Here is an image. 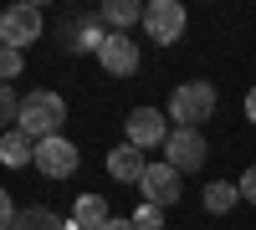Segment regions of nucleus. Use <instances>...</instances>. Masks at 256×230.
<instances>
[{
  "label": "nucleus",
  "mask_w": 256,
  "mask_h": 230,
  "mask_svg": "<svg viewBox=\"0 0 256 230\" xmlns=\"http://www.w3.org/2000/svg\"><path fill=\"white\" fill-rule=\"evenodd\" d=\"M41 26H46V20H41V5H10L6 15H0V41L16 46V51H26L41 36Z\"/></svg>",
  "instance_id": "nucleus-5"
},
{
  "label": "nucleus",
  "mask_w": 256,
  "mask_h": 230,
  "mask_svg": "<svg viewBox=\"0 0 256 230\" xmlns=\"http://www.w3.org/2000/svg\"><path fill=\"white\" fill-rule=\"evenodd\" d=\"M10 230H72V220H62L56 210H46V205H26Z\"/></svg>",
  "instance_id": "nucleus-13"
},
{
  "label": "nucleus",
  "mask_w": 256,
  "mask_h": 230,
  "mask_svg": "<svg viewBox=\"0 0 256 230\" xmlns=\"http://www.w3.org/2000/svg\"><path fill=\"white\" fill-rule=\"evenodd\" d=\"M180 190H184V179H180L174 164H148L144 169V200L148 205L169 210V205H180Z\"/></svg>",
  "instance_id": "nucleus-7"
},
{
  "label": "nucleus",
  "mask_w": 256,
  "mask_h": 230,
  "mask_svg": "<svg viewBox=\"0 0 256 230\" xmlns=\"http://www.w3.org/2000/svg\"><path fill=\"white\" fill-rule=\"evenodd\" d=\"M67 46H72V51H98V46H102V31L92 26L88 15H72V20H67Z\"/></svg>",
  "instance_id": "nucleus-14"
},
{
  "label": "nucleus",
  "mask_w": 256,
  "mask_h": 230,
  "mask_svg": "<svg viewBox=\"0 0 256 230\" xmlns=\"http://www.w3.org/2000/svg\"><path fill=\"white\" fill-rule=\"evenodd\" d=\"M20 67H26V51H16V46H6V41H0V82L20 77Z\"/></svg>",
  "instance_id": "nucleus-17"
},
{
  "label": "nucleus",
  "mask_w": 256,
  "mask_h": 230,
  "mask_svg": "<svg viewBox=\"0 0 256 230\" xmlns=\"http://www.w3.org/2000/svg\"><path fill=\"white\" fill-rule=\"evenodd\" d=\"M16 118H20V97L10 92V82H0V128L16 123Z\"/></svg>",
  "instance_id": "nucleus-19"
},
{
  "label": "nucleus",
  "mask_w": 256,
  "mask_h": 230,
  "mask_svg": "<svg viewBox=\"0 0 256 230\" xmlns=\"http://www.w3.org/2000/svg\"><path fill=\"white\" fill-rule=\"evenodd\" d=\"M102 230H138V225H134V220H108Z\"/></svg>",
  "instance_id": "nucleus-23"
},
{
  "label": "nucleus",
  "mask_w": 256,
  "mask_h": 230,
  "mask_svg": "<svg viewBox=\"0 0 256 230\" xmlns=\"http://www.w3.org/2000/svg\"><path fill=\"white\" fill-rule=\"evenodd\" d=\"M144 169H148V159H144V149H134V143H118L108 154V174L123 179V184H144Z\"/></svg>",
  "instance_id": "nucleus-10"
},
{
  "label": "nucleus",
  "mask_w": 256,
  "mask_h": 230,
  "mask_svg": "<svg viewBox=\"0 0 256 230\" xmlns=\"http://www.w3.org/2000/svg\"><path fill=\"white\" fill-rule=\"evenodd\" d=\"M16 215H20V210H16V200L0 190V230H10V225H16Z\"/></svg>",
  "instance_id": "nucleus-20"
},
{
  "label": "nucleus",
  "mask_w": 256,
  "mask_h": 230,
  "mask_svg": "<svg viewBox=\"0 0 256 230\" xmlns=\"http://www.w3.org/2000/svg\"><path fill=\"white\" fill-rule=\"evenodd\" d=\"M36 169L46 174V179H72V174H77V149H72L62 133H56V138H41V143H36Z\"/></svg>",
  "instance_id": "nucleus-8"
},
{
  "label": "nucleus",
  "mask_w": 256,
  "mask_h": 230,
  "mask_svg": "<svg viewBox=\"0 0 256 230\" xmlns=\"http://www.w3.org/2000/svg\"><path fill=\"white\" fill-rule=\"evenodd\" d=\"M205 133L200 128H174V133H169L164 138V164H174V169L180 174H195L200 169V164H205Z\"/></svg>",
  "instance_id": "nucleus-4"
},
{
  "label": "nucleus",
  "mask_w": 256,
  "mask_h": 230,
  "mask_svg": "<svg viewBox=\"0 0 256 230\" xmlns=\"http://www.w3.org/2000/svg\"><path fill=\"white\" fill-rule=\"evenodd\" d=\"M134 225H138V230H164V210H159V205H148V200H144L138 210H134Z\"/></svg>",
  "instance_id": "nucleus-18"
},
{
  "label": "nucleus",
  "mask_w": 256,
  "mask_h": 230,
  "mask_svg": "<svg viewBox=\"0 0 256 230\" xmlns=\"http://www.w3.org/2000/svg\"><path fill=\"white\" fill-rule=\"evenodd\" d=\"M210 113H216V87H210V82H180L174 97H169L174 128H200Z\"/></svg>",
  "instance_id": "nucleus-2"
},
{
  "label": "nucleus",
  "mask_w": 256,
  "mask_h": 230,
  "mask_svg": "<svg viewBox=\"0 0 256 230\" xmlns=\"http://www.w3.org/2000/svg\"><path fill=\"white\" fill-rule=\"evenodd\" d=\"M241 200L256 205V164H246V174H241Z\"/></svg>",
  "instance_id": "nucleus-21"
},
{
  "label": "nucleus",
  "mask_w": 256,
  "mask_h": 230,
  "mask_svg": "<svg viewBox=\"0 0 256 230\" xmlns=\"http://www.w3.org/2000/svg\"><path fill=\"white\" fill-rule=\"evenodd\" d=\"M102 20H108L113 31H123V26H134V20H144V5L138 0H102Z\"/></svg>",
  "instance_id": "nucleus-16"
},
{
  "label": "nucleus",
  "mask_w": 256,
  "mask_h": 230,
  "mask_svg": "<svg viewBox=\"0 0 256 230\" xmlns=\"http://www.w3.org/2000/svg\"><path fill=\"white\" fill-rule=\"evenodd\" d=\"M246 123H256V87L246 92Z\"/></svg>",
  "instance_id": "nucleus-22"
},
{
  "label": "nucleus",
  "mask_w": 256,
  "mask_h": 230,
  "mask_svg": "<svg viewBox=\"0 0 256 230\" xmlns=\"http://www.w3.org/2000/svg\"><path fill=\"white\" fill-rule=\"evenodd\" d=\"M184 5L180 0H148L144 5V31H148V41H159V46H169V41H180L184 36Z\"/></svg>",
  "instance_id": "nucleus-3"
},
{
  "label": "nucleus",
  "mask_w": 256,
  "mask_h": 230,
  "mask_svg": "<svg viewBox=\"0 0 256 230\" xmlns=\"http://www.w3.org/2000/svg\"><path fill=\"white\" fill-rule=\"evenodd\" d=\"M123 128H128V143H134V149H154V143H164L169 133H174L164 123V113H154V108H134Z\"/></svg>",
  "instance_id": "nucleus-9"
},
{
  "label": "nucleus",
  "mask_w": 256,
  "mask_h": 230,
  "mask_svg": "<svg viewBox=\"0 0 256 230\" xmlns=\"http://www.w3.org/2000/svg\"><path fill=\"white\" fill-rule=\"evenodd\" d=\"M0 164H6V169H20V164H36V138H26L20 128L0 133Z\"/></svg>",
  "instance_id": "nucleus-11"
},
{
  "label": "nucleus",
  "mask_w": 256,
  "mask_h": 230,
  "mask_svg": "<svg viewBox=\"0 0 256 230\" xmlns=\"http://www.w3.org/2000/svg\"><path fill=\"white\" fill-rule=\"evenodd\" d=\"M236 200H241V184H226V179L205 184V210H210V215H226V210H236Z\"/></svg>",
  "instance_id": "nucleus-15"
},
{
  "label": "nucleus",
  "mask_w": 256,
  "mask_h": 230,
  "mask_svg": "<svg viewBox=\"0 0 256 230\" xmlns=\"http://www.w3.org/2000/svg\"><path fill=\"white\" fill-rule=\"evenodd\" d=\"M62 123H67V102H62L56 92H26L20 97V118H16V128L26 133V138H56L62 133Z\"/></svg>",
  "instance_id": "nucleus-1"
},
{
  "label": "nucleus",
  "mask_w": 256,
  "mask_h": 230,
  "mask_svg": "<svg viewBox=\"0 0 256 230\" xmlns=\"http://www.w3.org/2000/svg\"><path fill=\"white\" fill-rule=\"evenodd\" d=\"M113 215H108V200L102 195H82L77 205H72V230H102Z\"/></svg>",
  "instance_id": "nucleus-12"
},
{
  "label": "nucleus",
  "mask_w": 256,
  "mask_h": 230,
  "mask_svg": "<svg viewBox=\"0 0 256 230\" xmlns=\"http://www.w3.org/2000/svg\"><path fill=\"white\" fill-rule=\"evenodd\" d=\"M98 61H102V72H113V77H134L138 72V41L128 31H108L102 46H98Z\"/></svg>",
  "instance_id": "nucleus-6"
}]
</instances>
